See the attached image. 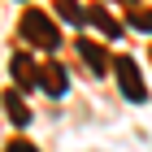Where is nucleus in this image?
I'll use <instances>...</instances> for the list:
<instances>
[{
	"label": "nucleus",
	"instance_id": "1",
	"mask_svg": "<svg viewBox=\"0 0 152 152\" xmlns=\"http://www.w3.org/2000/svg\"><path fill=\"white\" fill-rule=\"evenodd\" d=\"M18 31H22V39L31 48H48V52H52V48L61 44V31H57V22L48 18V9H26Z\"/></svg>",
	"mask_w": 152,
	"mask_h": 152
},
{
	"label": "nucleus",
	"instance_id": "2",
	"mask_svg": "<svg viewBox=\"0 0 152 152\" xmlns=\"http://www.w3.org/2000/svg\"><path fill=\"white\" fill-rule=\"evenodd\" d=\"M113 70H117V87L126 91V100H135V104L148 100V87H143V78H139V65H135L130 57H117Z\"/></svg>",
	"mask_w": 152,
	"mask_h": 152
},
{
	"label": "nucleus",
	"instance_id": "3",
	"mask_svg": "<svg viewBox=\"0 0 152 152\" xmlns=\"http://www.w3.org/2000/svg\"><path fill=\"white\" fill-rule=\"evenodd\" d=\"M35 74H39L35 83L44 87L48 96H65V87H70V78H65V70H61V65H39Z\"/></svg>",
	"mask_w": 152,
	"mask_h": 152
},
{
	"label": "nucleus",
	"instance_id": "4",
	"mask_svg": "<svg viewBox=\"0 0 152 152\" xmlns=\"http://www.w3.org/2000/svg\"><path fill=\"white\" fill-rule=\"evenodd\" d=\"M83 22H96V26H100V31H104L109 39H117V35H122V22H117V18L104 9V4H91V9L83 13Z\"/></svg>",
	"mask_w": 152,
	"mask_h": 152
},
{
	"label": "nucleus",
	"instance_id": "5",
	"mask_svg": "<svg viewBox=\"0 0 152 152\" xmlns=\"http://www.w3.org/2000/svg\"><path fill=\"white\" fill-rule=\"evenodd\" d=\"M78 57L91 65V74H109V57H104V52L91 44V39H78Z\"/></svg>",
	"mask_w": 152,
	"mask_h": 152
},
{
	"label": "nucleus",
	"instance_id": "6",
	"mask_svg": "<svg viewBox=\"0 0 152 152\" xmlns=\"http://www.w3.org/2000/svg\"><path fill=\"white\" fill-rule=\"evenodd\" d=\"M4 104H9V117L18 122V126H26V122H31V109H26V104H22V100H18L13 91H4Z\"/></svg>",
	"mask_w": 152,
	"mask_h": 152
},
{
	"label": "nucleus",
	"instance_id": "7",
	"mask_svg": "<svg viewBox=\"0 0 152 152\" xmlns=\"http://www.w3.org/2000/svg\"><path fill=\"white\" fill-rule=\"evenodd\" d=\"M13 74H18V83H35V65H31V57H26V52H18V57H13Z\"/></svg>",
	"mask_w": 152,
	"mask_h": 152
},
{
	"label": "nucleus",
	"instance_id": "8",
	"mask_svg": "<svg viewBox=\"0 0 152 152\" xmlns=\"http://www.w3.org/2000/svg\"><path fill=\"white\" fill-rule=\"evenodd\" d=\"M130 26H139V31H148V35H152V13L139 9V4H130Z\"/></svg>",
	"mask_w": 152,
	"mask_h": 152
},
{
	"label": "nucleus",
	"instance_id": "9",
	"mask_svg": "<svg viewBox=\"0 0 152 152\" xmlns=\"http://www.w3.org/2000/svg\"><path fill=\"white\" fill-rule=\"evenodd\" d=\"M57 13L65 18V22H78V26H83V9H74L70 0H61V4H57Z\"/></svg>",
	"mask_w": 152,
	"mask_h": 152
},
{
	"label": "nucleus",
	"instance_id": "10",
	"mask_svg": "<svg viewBox=\"0 0 152 152\" xmlns=\"http://www.w3.org/2000/svg\"><path fill=\"white\" fill-rule=\"evenodd\" d=\"M9 152H39V148H35V143H26V139H13Z\"/></svg>",
	"mask_w": 152,
	"mask_h": 152
}]
</instances>
